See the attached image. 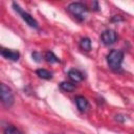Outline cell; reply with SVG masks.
I'll use <instances>...</instances> for the list:
<instances>
[{"instance_id": "1", "label": "cell", "mask_w": 134, "mask_h": 134, "mask_svg": "<svg viewBox=\"0 0 134 134\" xmlns=\"http://www.w3.org/2000/svg\"><path fill=\"white\" fill-rule=\"evenodd\" d=\"M124 59V52L121 50L113 49L107 55V63L112 70H118L121 66Z\"/></svg>"}, {"instance_id": "2", "label": "cell", "mask_w": 134, "mask_h": 134, "mask_svg": "<svg viewBox=\"0 0 134 134\" xmlns=\"http://www.w3.org/2000/svg\"><path fill=\"white\" fill-rule=\"evenodd\" d=\"M67 10L72 15L74 16L76 19H79L80 21L84 20L85 17H86V14L88 12V8L85 4L81 3V2H72L68 5L67 7Z\"/></svg>"}, {"instance_id": "3", "label": "cell", "mask_w": 134, "mask_h": 134, "mask_svg": "<svg viewBox=\"0 0 134 134\" xmlns=\"http://www.w3.org/2000/svg\"><path fill=\"white\" fill-rule=\"evenodd\" d=\"M0 95H1V102L2 104L6 107V108H9L13 104H14V93L12 91V89L6 86L5 84H1V92H0Z\"/></svg>"}, {"instance_id": "4", "label": "cell", "mask_w": 134, "mask_h": 134, "mask_svg": "<svg viewBox=\"0 0 134 134\" xmlns=\"http://www.w3.org/2000/svg\"><path fill=\"white\" fill-rule=\"evenodd\" d=\"M13 7L15 8V10L17 12V13H19L20 14V16L22 17V19L30 26V27H32V28H38L39 27V24H38V21L31 16V15H29L28 13H26V12H24V10H22L21 9V7L17 4V3H13Z\"/></svg>"}, {"instance_id": "5", "label": "cell", "mask_w": 134, "mask_h": 134, "mask_svg": "<svg viewBox=\"0 0 134 134\" xmlns=\"http://www.w3.org/2000/svg\"><path fill=\"white\" fill-rule=\"evenodd\" d=\"M100 40L104 45H111L116 42L117 40V34L113 29H106L100 35Z\"/></svg>"}, {"instance_id": "6", "label": "cell", "mask_w": 134, "mask_h": 134, "mask_svg": "<svg viewBox=\"0 0 134 134\" xmlns=\"http://www.w3.org/2000/svg\"><path fill=\"white\" fill-rule=\"evenodd\" d=\"M1 54L2 57L10 61H18L20 57L18 51H14L12 49H6V48H1Z\"/></svg>"}, {"instance_id": "7", "label": "cell", "mask_w": 134, "mask_h": 134, "mask_svg": "<svg viewBox=\"0 0 134 134\" xmlns=\"http://www.w3.org/2000/svg\"><path fill=\"white\" fill-rule=\"evenodd\" d=\"M68 76H69V79H70L72 82H74V83L82 82L83 79H84L83 73H82L80 70H77V69H70V70L68 71Z\"/></svg>"}, {"instance_id": "8", "label": "cell", "mask_w": 134, "mask_h": 134, "mask_svg": "<svg viewBox=\"0 0 134 134\" xmlns=\"http://www.w3.org/2000/svg\"><path fill=\"white\" fill-rule=\"evenodd\" d=\"M74 100H75V104H76L77 108L81 111H85L87 109V107H88V100L86 99V97H84L82 95H77V96H75Z\"/></svg>"}, {"instance_id": "9", "label": "cell", "mask_w": 134, "mask_h": 134, "mask_svg": "<svg viewBox=\"0 0 134 134\" xmlns=\"http://www.w3.org/2000/svg\"><path fill=\"white\" fill-rule=\"evenodd\" d=\"M80 47L85 50V51H89L91 49V41L89 38H83L80 41Z\"/></svg>"}, {"instance_id": "10", "label": "cell", "mask_w": 134, "mask_h": 134, "mask_svg": "<svg viewBox=\"0 0 134 134\" xmlns=\"http://www.w3.org/2000/svg\"><path fill=\"white\" fill-rule=\"evenodd\" d=\"M36 73H37V75H38L39 77H41V79H44V80H49V79H51V76H52L51 72H49L48 70H46V69H43V68H41V69H38V70L36 71Z\"/></svg>"}, {"instance_id": "11", "label": "cell", "mask_w": 134, "mask_h": 134, "mask_svg": "<svg viewBox=\"0 0 134 134\" xmlns=\"http://www.w3.org/2000/svg\"><path fill=\"white\" fill-rule=\"evenodd\" d=\"M3 133L4 134H23L19 129H17L16 127H14L12 125H7L6 127H4Z\"/></svg>"}, {"instance_id": "12", "label": "cell", "mask_w": 134, "mask_h": 134, "mask_svg": "<svg viewBox=\"0 0 134 134\" xmlns=\"http://www.w3.org/2000/svg\"><path fill=\"white\" fill-rule=\"evenodd\" d=\"M44 58H45V60H46L48 63H58V62H60L59 58H58L52 51H46Z\"/></svg>"}, {"instance_id": "13", "label": "cell", "mask_w": 134, "mask_h": 134, "mask_svg": "<svg viewBox=\"0 0 134 134\" xmlns=\"http://www.w3.org/2000/svg\"><path fill=\"white\" fill-rule=\"evenodd\" d=\"M60 87H61L62 90H64L66 92H71L75 89V85L70 83V82H62L60 84Z\"/></svg>"}, {"instance_id": "14", "label": "cell", "mask_w": 134, "mask_h": 134, "mask_svg": "<svg viewBox=\"0 0 134 134\" xmlns=\"http://www.w3.org/2000/svg\"><path fill=\"white\" fill-rule=\"evenodd\" d=\"M32 58L36 62H41V59H42V55L38 52V51H34L32 52Z\"/></svg>"}]
</instances>
